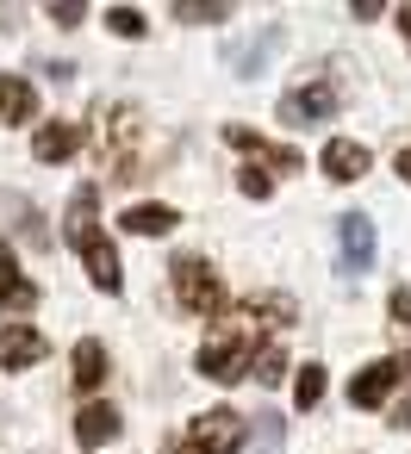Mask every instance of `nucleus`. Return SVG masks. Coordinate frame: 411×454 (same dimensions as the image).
<instances>
[{"label":"nucleus","mask_w":411,"mask_h":454,"mask_svg":"<svg viewBox=\"0 0 411 454\" xmlns=\"http://www.w3.org/2000/svg\"><path fill=\"white\" fill-rule=\"evenodd\" d=\"M225 144H231V150H249L256 162H268V168H287V175H293V168H305V156H299V150H274V144H262L249 125H225Z\"/></svg>","instance_id":"10"},{"label":"nucleus","mask_w":411,"mask_h":454,"mask_svg":"<svg viewBox=\"0 0 411 454\" xmlns=\"http://www.w3.org/2000/svg\"><path fill=\"white\" fill-rule=\"evenodd\" d=\"M113 119H119V125H113V131H119V144H131L138 119H131V113H113ZM113 181H131V156H125V150H119V162H113Z\"/></svg>","instance_id":"21"},{"label":"nucleus","mask_w":411,"mask_h":454,"mask_svg":"<svg viewBox=\"0 0 411 454\" xmlns=\"http://www.w3.org/2000/svg\"><path fill=\"white\" fill-rule=\"evenodd\" d=\"M38 113V94L26 75H0V125H26Z\"/></svg>","instance_id":"13"},{"label":"nucleus","mask_w":411,"mask_h":454,"mask_svg":"<svg viewBox=\"0 0 411 454\" xmlns=\"http://www.w3.org/2000/svg\"><path fill=\"white\" fill-rule=\"evenodd\" d=\"M175 299L194 311V317H218L225 311V286L206 262H175Z\"/></svg>","instance_id":"3"},{"label":"nucleus","mask_w":411,"mask_h":454,"mask_svg":"<svg viewBox=\"0 0 411 454\" xmlns=\"http://www.w3.org/2000/svg\"><path fill=\"white\" fill-rule=\"evenodd\" d=\"M82 13H88V7H82V0H63V7H51V20H57V26H75Z\"/></svg>","instance_id":"26"},{"label":"nucleus","mask_w":411,"mask_h":454,"mask_svg":"<svg viewBox=\"0 0 411 454\" xmlns=\"http://www.w3.org/2000/svg\"><path fill=\"white\" fill-rule=\"evenodd\" d=\"M0 305H7V311H32L38 305V286L20 274V262H13L7 243H0Z\"/></svg>","instance_id":"12"},{"label":"nucleus","mask_w":411,"mask_h":454,"mask_svg":"<svg viewBox=\"0 0 411 454\" xmlns=\"http://www.w3.org/2000/svg\"><path fill=\"white\" fill-rule=\"evenodd\" d=\"M225 13H231L225 0H212V7H200V0H181V7H175V20H194V26H200V20H225Z\"/></svg>","instance_id":"24"},{"label":"nucleus","mask_w":411,"mask_h":454,"mask_svg":"<svg viewBox=\"0 0 411 454\" xmlns=\"http://www.w3.org/2000/svg\"><path fill=\"white\" fill-rule=\"evenodd\" d=\"M119 224H125V231H138V237H169L181 218H175V206H131Z\"/></svg>","instance_id":"15"},{"label":"nucleus","mask_w":411,"mask_h":454,"mask_svg":"<svg viewBox=\"0 0 411 454\" xmlns=\"http://www.w3.org/2000/svg\"><path fill=\"white\" fill-rule=\"evenodd\" d=\"M75 150H82V125H69V119L38 125V137H32V156H38V162H69Z\"/></svg>","instance_id":"11"},{"label":"nucleus","mask_w":411,"mask_h":454,"mask_svg":"<svg viewBox=\"0 0 411 454\" xmlns=\"http://www.w3.org/2000/svg\"><path fill=\"white\" fill-rule=\"evenodd\" d=\"M368 144H355V137H330L324 144V156H318V168H324V181H361L368 175Z\"/></svg>","instance_id":"7"},{"label":"nucleus","mask_w":411,"mask_h":454,"mask_svg":"<svg viewBox=\"0 0 411 454\" xmlns=\"http://www.w3.org/2000/svg\"><path fill=\"white\" fill-rule=\"evenodd\" d=\"M107 26H113L119 38H144V13H138V7H107Z\"/></svg>","instance_id":"22"},{"label":"nucleus","mask_w":411,"mask_h":454,"mask_svg":"<svg viewBox=\"0 0 411 454\" xmlns=\"http://www.w3.org/2000/svg\"><path fill=\"white\" fill-rule=\"evenodd\" d=\"M237 187H243L249 200H268V193H274V181H268V175H256V168H243V175H237Z\"/></svg>","instance_id":"25"},{"label":"nucleus","mask_w":411,"mask_h":454,"mask_svg":"<svg viewBox=\"0 0 411 454\" xmlns=\"http://www.w3.org/2000/svg\"><path fill=\"white\" fill-rule=\"evenodd\" d=\"M187 442L200 448V454H243V417L237 411H206V417H194V429H187Z\"/></svg>","instance_id":"5"},{"label":"nucleus","mask_w":411,"mask_h":454,"mask_svg":"<svg viewBox=\"0 0 411 454\" xmlns=\"http://www.w3.org/2000/svg\"><path fill=\"white\" fill-rule=\"evenodd\" d=\"M169 454H200V448H194V442H175V448H169Z\"/></svg>","instance_id":"31"},{"label":"nucleus","mask_w":411,"mask_h":454,"mask_svg":"<svg viewBox=\"0 0 411 454\" xmlns=\"http://www.w3.org/2000/svg\"><path fill=\"white\" fill-rule=\"evenodd\" d=\"M243 454H287V423H281L274 411H262V417H256V435L243 442Z\"/></svg>","instance_id":"17"},{"label":"nucleus","mask_w":411,"mask_h":454,"mask_svg":"<svg viewBox=\"0 0 411 454\" xmlns=\"http://www.w3.org/2000/svg\"><path fill=\"white\" fill-rule=\"evenodd\" d=\"M249 317H274V324H293V299H249Z\"/></svg>","instance_id":"23"},{"label":"nucleus","mask_w":411,"mask_h":454,"mask_svg":"<svg viewBox=\"0 0 411 454\" xmlns=\"http://www.w3.org/2000/svg\"><path fill=\"white\" fill-rule=\"evenodd\" d=\"M274 44H281V32H262L256 44H243V51H231V69H237V75H249V69H262Z\"/></svg>","instance_id":"18"},{"label":"nucleus","mask_w":411,"mask_h":454,"mask_svg":"<svg viewBox=\"0 0 411 454\" xmlns=\"http://www.w3.org/2000/svg\"><path fill=\"white\" fill-rule=\"evenodd\" d=\"M44 355H51V342L32 324H7V330H0V367H7V373H20V367H32Z\"/></svg>","instance_id":"8"},{"label":"nucleus","mask_w":411,"mask_h":454,"mask_svg":"<svg viewBox=\"0 0 411 454\" xmlns=\"http://www.w3.org/2000/svg\"><path fill=\"white\" fill-rule=\"evenodd\" d=\"M399 175H405V187H411V150H399Z\"/></svg>","instance_id":"29"},{"label":"nucleus","mask_w":411,"mask_h":454,"mask_svg":"<svg viewBox=\"0 0 411 454\" xmlns=\"http://www.w3.org/2000/svg\"><path fill=\"white\" fill-rule=\"evenodd\" d=\"M392 423H399V429H411V398H405V404H392Z\"/></svg>","instance_id":"28"},{"label":"nucleus","mask_w":411,"mask_h":454,"mask_svg":"<svg viewBox=\"0 0 411 454\" xmlns=\"http://www.w3.org/2000/svg\"><path fill=\"white\" fill-rule=\"evenodd\" d=\"M69 243L82 249L88 280H94L100 293H119V286H125V274H119V249L100 237V218H94V187H82L75 206H69Z\"/></svg>","instance_id":"1"},{"label":"nucleus","mask_w":411,"mask_h":454,"mask_svg":"<svg viewBox=\"0 0 411 454\" xmlns=\"http://www.w3.org/2000/svg\"><path fill=\"white\" fill-rule=\"evenodd\" d=\"M336 243H343V268H355V274L374 268V224H368L361 212H349V218L336 224Z\"/></svg>","instance_id":"9"},{"label":"nucleus","mask_w":411,"mask_h":454,"mask_svg":"<svg viewBox=\"0 0 411 454\" xmlns=\"http://www.w3.org/2000/svg\"><path fill=\"white\" fill-rule=\"evenodd\" d=\"M343 106V88L336 82H305V88H293L287 100H281V125H318V119H330Z\"/></svg>","instance_id":"4"},{"label":"nucleus","mask_w":411,"mask_h":454,"mask_svg":"<svg viewBox=\"0 0 411 454\" xmlns=\"http://www.w3.org/2000/svg\"><path fill=\"white\" fill-rule=\"evenodd\" d=\"M113 435H119V411H113V404H88V411L75 417V442H82V448H107Z\"/></svg>","instance_id":"14"},{"label":"nucleus","mask_w":411,"mask_h":454,"mask_svg":"<svg viewBox=\"0 0 411 454\" xmlns=\"http://www.w3.org/2000/svg\"><path fill=\"white\" fill-rule=\"evenodd\" d=\"M100 380H107V348H100L94 336H82V342H75V386L94 392Z\"/></svg>","instance_id":"16"},{"label":"nucleus","mask_w":411,"mask_h":454,"mask_svg":"<svg viewBox=\"0 0 411 454\" xmlns=\"http://www.w3.org/2000/svg\"><path fill=\"white\" fill-rule=\"evenodd\" d=\"M399 32H405V38H411V7H399Z\"/></svg>","instance_id":"30"},{"label":"nucleus","mask_w":411,"mask_h":454,"mask_svg":"<svg viewBox=\"0 0 411 454\" xmlns=\"http://www.w3.org/2000/svg\"><path fill=\"white\" fill-rule=\"evenodd\" d=\"M200 373L218 380V386L256 373V330H249V324H225V330H212V336L200 342Z\"/></svg>","instance_id":"2"},{"label":"nucleus","mask_w":411,"mask_h":454,"mask_svg":"<svg viewBox=\"0 0 411 454\" xmlns=\"http://www.w3.org/2000/svg\"><path fill=\"white\" fill-rule=\"evenodd\" d=\"M281 380H287V348L268 342V348L256 355V386H281Z\"/></svg>","instance_id":"19"},{"label":"nucleus","mask_w":411,"mask_h":454,"mask_svg":"<svg viewBox=\"0 0 411 454\" xmlns=\"http://www.w3.org/2000/svg\"><path fill=\"white\" fill-rule=\"evenodd\" d=\"M399 373H405V367H399L392 355L368 361V367L349 380V404H355V411H374V404H386V398H392V386H399Z\"/></svg>","instance_id":"6"},{"label":"nucleus","mask_w":411,"mask_h":454,"mask_svg":"<svg viewBox=\"0 0 411 454\" xmlns=\"http://www.w3.org/2000/svg\"><path fill=\"white\" fill-rule=\"evenodd\" d=\"M392 317H399V324H411V286H399V293H392Z\"/></svg>","instance_id":"27"},{"label":"nucleus","mask_w":411,"mask_h":454,"mask_svg":"<svg viewBox=\"0 0 411 454\" xmlns=\"http://www.w3.org/2000/svg\"><path fill=\"white\" fill-rule=\"evenodd\" d=\"M293 398H299V411H312V404L324 398V367H305V373L293 380Z\"/></svg>","instance_id":"20"}]
</instances>
